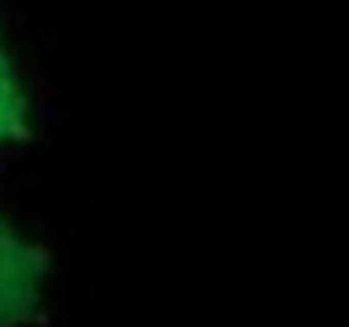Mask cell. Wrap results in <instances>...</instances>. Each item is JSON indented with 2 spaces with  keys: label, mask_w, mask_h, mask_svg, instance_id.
Here are the masks:
<instances>
[{
  "label": "cell",
  "mask_w": 349,
  "mask_h": 327,
  "mask_svg": "<svg viewBox=\"0 0 349 327\" xmlns=\"http://www.w3.org/2000/svg\"><path fill=\"white\" fill-rule=\"evenodd\" d=\"M51 255L0 212V327H35L46 319Z\"/></svg>",
  "instance_id": "1"
},
{
  "label": "cell",
  "mask_w": 349,
  "mask_h": 327,
  "mask_svg": "<svg viewBox=\"0 0 349 327\" xmlns=\"http://www.w3.org/2000/svg\"><path fill=\"white\" fill-rule=\"evenodd\" d=\"M33 137L30 123V97L14 62L0 43V147L19 145Z\"/></svg>",
  "instance_id": "2"
}]
</instances>
